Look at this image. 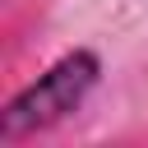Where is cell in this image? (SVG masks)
<instances>
[{
	"mask_svg": "<svg viewBox=\"0 0 148 148\" xmlns=\"http://www.w3.org/2000/svg\"><path fill=\"white\" fill-rule=\"evenodd\" d=\"M97 79H102L97 51H88V46L65 51L46 74H37V83H28L23 92L9 97V106L0 111V143H14V139H28L37 130L60 125L65 116H74L88 102Z\"/></svg>",
	"mask_w": 148,
	"mask_h": 148,
	"instance_id": "6da1fadb",
	"label": "cell"
}]
</instances>
